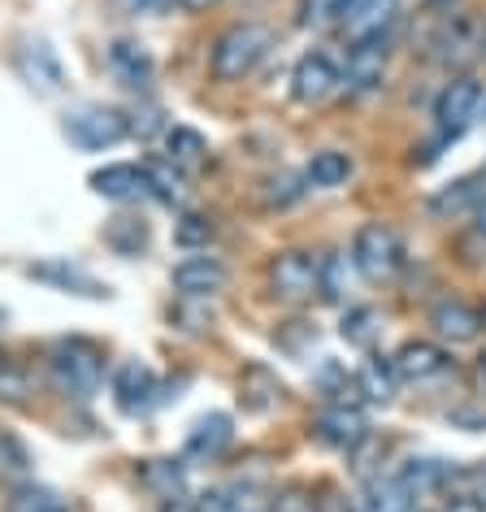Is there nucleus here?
Returning <instances> with one entry per match:
<instances>
[{
	"mask_svg": "<svg viewBox=\"0 0 486 512\" xmlns=\"http://www.w3.org/2000/svg\"><path fill=\"white\" fill-rule=\"evenodd\" d=\"M226 265L217 261V256H204V252H196V256H187V261H178L174 270H170V283H174V291L183 300H209V296H217V291L226 287Z\"/></svg>",
	"mask_w": 486,
	"mask_h": 512,
	"instance_id": "obj_11",
	"label": "nucleus"
},
{
	"mask_svg": "<svg viewBox=\"0 0 486 512\" xmlns=\"http://www.w3.org/2000/svg\"><path fill=\"white\" fill-rule=\"evenodd\" d=\"M0 473H14V478L27 473V452H22V443L9 439V434H0Z\"/></svg>",
	"mask_w": 486,
	"mask_h": 512,
	"instance_id": "obj_33",
	"label": "nucleus"
},
{
	"mask_svg": "<svg viewBox=\"0 0 486 512\" xmlns=\"http://www.w3.org/2000/svg\"><path fill=\"white\" fill-rule=\"evenodd\" d=\"M144 174H148V191L152 196H157L161 204H183L187 200V174L183 170H174L170 161H144Z\"/></svg>",
	"mask_w": 486,
	"mask_h": 512,
	"instance_id": "obj_27",
	"label": "nucleus"
},
{
	"mask_svg": "<svg viewBox=\"0 0 486 512\" xmlns=\"http://www.w3.org/2000/svg\"><path fill=\"white\" fill-rule=\"evenodd\" d=\"M443 512H486V499L482 495H469V491H456V495H447Z\"/></svg>",
	"mask_w": 486,
	"mask_h": 512,
	"instance_id": "obj_36",
	"label": "nucleus"
},
{
	"mask_svg": "<svg viewBox=\"0 0 486 512\" xmlns=\"http://www.w3.org/2000/svg\"><path fill=\"white\" fill-rule=\"evenodd\" d=\"M482 200V178L478 174H465L456 178V183H447L443 191H434L430 196V213L439 217H460V213H473Z\"/></svg>",
	"mask_w": 486,
	"mask_h": 512,
	"instance_id": "obj_21",
	"label": "nucleus"
},
{
	"mask_svg": "<svg viewBox=\"0 0 486 512\" xmlns=\"http://www.w3.org/2000/svg\"><path fill=\"white\" fill-rule=\"evenodd\" d=\"M482 53H486V22H482Z\"/></svg>",
	"mask_w": 486,
	"mask_h": 512,
	"instance_id": "obj_44",
	"label": "nucleus"
},
{
	"mask_svg": "<svg viewBox=\"0 0 486 512\" xmlns=\"http://www.w3.org/2000/svg\"><path fill=\"white\" fill-rule=\"evenodd\" d=\"M478 374H482V382H486V356H482V361H478Z\"/></svg>",
	"mask_w": 486,
	"mask_h": 512,
	"instance_id": "obj_43",
	"label": "nucleus"
},
{
	"mask_svg": "<svg viewBox=\"0 0 486 512\" xmlns=\"http://www.w3.org/2000/svg\"><path fill=\"white\" fill-rule=\"evenodd\" d=\"M348 261H352V256H343V252L317 256V296H322V300L339 304L343 296H348Z\"/></svg>",
	"mask_w": 486,
	"mask_h": 512,
	"instance_id": "obj_30",
	"label": "nucleus"
},
{
	"mask_svg": "<svg viewBox=\"0 0 486 512\" xmlns=\"http://www.w3.org/2000/svg\"><path fill=\"white\" fill-rule=\"evenodd\" d=\"M482 100H486L482 83L473 74H456V79L443 83V92L434 96V131H439V144H456L482 118Z\"/></svg>",
	"mask_w": 486,
	"mask_h": 512,
	"instance_id": "obj_4",
	"label": "nucleus"
},
{
	"mask_svg": "<svg viewBox=\"0 0 486 512\" xmlns=\"http://www.w3.org/2000/svg\"><path fill=\"white\" fill-rule=\"evenodd\" d=\"M265 287L274 300L304 304L317 296V256L304 248H283L265 261Z\"/></svg>",
	"mask_w": 486,
	"mask_h": 512,
	"instance_id": "obj_6",
	"label": "nucleus"
},
{
	"mask_svg": "<svg viewBox=\"0 0 486 512\" xmlns=\"http://www.w3.org/2000/svg\"><path fill=\"white\" fill-rule=\"evenodd\" d=\"M270 512H317V504L300 491V486H287V491H278V495H274Z\"/></svg>",
	"mask_w": 486,
	"mask_h": 512,
	"instance_id": "obj_34",
	"label": "nucleus"
},
{
	"mask_svg": "<svg viewBox=\"0 0 486 512\" xmlns=\"http://www.w3.org/2000/svg\"><path fill=\"white\" fill-rule=\"evenodd\" d=\"M387 79V44H352L348 48V70H343V87L348 96H369Z\"/></svg>",
	"mask_w": 486,
	"mask_h": 512,
	"instance_id": "obj_17",
	"label": "nucleus"
},
{
	"mask_svg": "<svg viewBox=\"0 0 486 512\" xmlns=\"http://www.w3.org/2000/svg\"><path fill=\"white\" fill-rule=\"evenodd\" d=\"M165 5H174V0H139V9H148V14H161Z\"/></svg>",
	"mask_w": 486,
	"mask_h": 512,
	"instance_id": "obj_40",
	"label": "nucleus"
},
{
	"mask_svg": "<svg viewBox=\"0 0 486 512\" xmlns=\"http://www.w3.org/2000/svg\"><path fill=\"white\" fill-rule=\"evenodd\" d=\"M235 512H270V508H261V504H252V499H239Z\"/></svg>",
	"mask_w": 486,
	"mask_h": 512,
	"instance_id": "obj_41",
	"label": "nucleus"
},
{
	"mask_svg": "<svg viewBox=\"0 0 486 512\" xmlns=\"http://www.w3.org/2000/svg\"><path fill=\"white\" fill-rule=\"evenodd\" d=\"M482 326H486V309H482Z\"/></svg>",
	"mask_w": 486,
	"mask_h": 512,
	"instance_id": "obj_45",
	"label": "nucleus"
},
{
	"mask_svg": "<svg viewBox=\"0 0 486 512\" xmlns=\"http://www.w3.org/2000/svg\"><path fill=\"white\" fill-rule=\"evenodd\" d=\"M395 382H400V374H395L391 356H369V361L356 369V387H361V395H365V400H374V404L391 400Z\"/></svg>",
	"mask_w": 486,
	"mask_h": 512,
	"instance_id": "obj_25",
	"label": "nucleus"
},
{
	"mask_svg": "<svg viewBox=\"0 0 486 512\" xmlns=\"http://www.w3.org/2000/svg\"><path fill=\"white\" fill-rule=\"evenodd\" d=\"M31 278H40V283H48L53 291H66V296H87V300H105L109 287L100 283V278H92L83 270V265L66 261V256H53V261H35L27 265Z\"/></svg>",
	"mask_w": 486,
	"mask_h": 512,
	"instance_id": "obj_13",
	"label": "nucleus"
},
{
	"mask_svg": "<svg viewBox=\"0 0 486 512\" xmlns=\"http://www.w3.org/2000/svg\"><path fill=\"white\" fill-rule=\"evenodd\" d=\"M430 48H434V61L460 66V61L473 57V48H482V27H473V22L460 14H443L439 31L430 35Z\"/></svg>",
	"mask_w": 486,
	"mask_h": 512,
	"instance_id": "obj_16",
	"label": "nucleus"
},
{
	"mask_svg": "<svg viewBox=\"0 0 486 512\" xmlns=\"http://www.w3.org/2000/svg\"><path fill=\"white\" fill-rule=\"evenodd\" d=\"M296 22L304 31H330L339 27V0H300Z\"/></svg>",
	"mask_w": 486,
	"mask_h": 512,
	"instance_id": "obj_31",
	"label": "nucleus"
},
{
	"mask_svg": "<svg viewBox=\"0 0 486 512\" xmlns=\"http://www.w3.org/2000/svg\"><path fill=\"white\" fill-rule=\"evenodd\" d=\"M413 508V495L404 491L400 478H374L365 482L361 499L352 504V512H408Z\"/></svg>",
	"mask_w": 486,
	"mask_h": 512,
	"instance_id": "obj_22",
	"label": "nucleus"
},
{
	"mask_svg": "<svg viewBox=\"0 0 486 512\" xmlns=\"http://www.w3.org/2000/svg\"><path fill=\"white\" fill-rule=\"evenodd\" d=\"M157 395H161V382L144 361H122L113 369V404H118L126 417L148 413V408L157 404Z\"/></svg>",
	"mask_w": 486,
	"mask_h": 512,
	"instance_id": "obj_9",
	"label": "nucleus"
},
{
	"mask_svg": "<svg viewBox=\"0 0 486 512\" xmlns=\"http://www.w3.org/2000/svg\"><path fill=\"white\" fill-rule=\"evenodd\" d=\"M478 178H482V196H486V165H482V170H478Z\"/></svg>",
	"mask_w": 486,
	"mask_h": 512,
	"instance_id": "obj_42",
	"label": "nucleus"
},
{
	"mask_svg": "<svg viewBox=\"0 0 486 512\" xmlns=\"http://www.w3.org/2000/svg\"><path fill=\"white\" fill-rule=\"evenodd\" d=\"M339 87H343V70L322 48H309V53L296 61V70H291V96H296L300 105H322Z\"/></svg>",
	"mask_w": 486,
	"mask_h": 512,
	"instance_id": "obj_7",
	"label": "nucleus"
},
{
	"mask_svg": "<svg viewBox=\"0 0 486 512\" xmlns=\"http://www.w3.org/2000/svg\"><path fill=\"white\" fill-rule=\"evenodd\" d=\"M313 434L317 443L326 447H339V452H356L365 439H369V421L361 417L356 404H326L313 421Z\"/></svg>",
	"mask_w": 486,
	"mask_h": 512,
	"instance_id": "obj_10",
	"label": "nucleus"
},
{
	"mask_svg": "<svg viewBox=\"0 0 486 512\" xmlns=\"http://www.w3.org/2000/svg\"><path fill=\"white\" fill-rule=\"evenodd\" d=\"M109 70L118 74V83L131 87V92H148L152 87V57H148V48L135 40H113Z\"/></svg>",
	"mask_w": 486,
	"mask_h": 512,
	"instance_id": "obj_18",
	"label": "nucleus"
},
{
	"mask_svg": "<svg viewBox=\"0 0 486 512\" xmlns=\"http://www.w3.org/2000/svg\"><path fill=\"white\" fill-rule=\"evenodd\" d=\"M87 183H92L96 196H105L113 204H135V200L152 196L144 165H135V161H113V165H105V170H96Z\"/></svg>",
	"mask_w": 486,
	"mask_h": 512,
	"instance_id": "obj_15",
	"label": "nucleus"
},
{
	"mask_svg": "<svg viewBox=\"0 0 486 512\" xmlns=\"http://www.w3.org/2000/svg\"><path fill=\"white\" fill-rule=\"evenodd\" d=\"M352 178V157L348 152H339V148H322V152H313L309 165H304V183L309 187H343Z\"/></svg>",
	"mask_w": 486,
	"mask_h": 512,
	"instance_id": "obj_23",
	"label": "nucleus"
},
{
	"mask_svg": "<svg viewBox=\"0 0 486 512\" xmlns=\"http://www.w3.org/2000/svg\"><path fill=\"white\" fill-rule=\"evenodd\" d=\"M395 22H400V0H361L356 14L343 22L348 48L352 44H387Z\"/></svg>",
	"mask_w": 486,
	"mask_h": 512,
	"instance_id": "obj_14",
	"label": "nucleus"
},
{
	"mask_svg": "<svg viewBox=\"0 0 486 512\" xmlns=\"http://www.w3.org/2000/svg\"><path fill=\"white\" fill-rule=\"evenodd\" d=\"M178 9H187V14H204V9H213L217 0H174Z\"/></svg>",
	"mask_w": 486,
	"mask_h": 512,
	"instance_id": "obj_37",
	"label": "nucleus"
},
{
	"mask_svg": "<svg viewBox=\"0 0 486 512\" xmlns=\"http://www.w3.org/2000/svg\"><path fill=\"white\" fill-rule=\"evenodd\" d=\"M274 40L278 35L265 22H230L209 44V74L217 83H243L274 53Z\"/></svg>",
	"mask_w": 486,
	"mask_h": 512,
	"instance_id": "obj_1",
	"label": "nucleus"
},
{
	"mask_svg": "<svg viewBox=\"0 0 486 512\" xmlns=\"http://www.w3.org/2000/svg\"><path fill=\"white\" fill-rule=\"evenodd\" d=\"M426 326L434 330V339L439 343H452V348H460V343H473L482 335V309H473V304H465L460 296H443L430 304L426 313Z\"/></svg>",
	"mask_w": 486,
	"mask_h": 512,
	"instance_id": "obj_8",
	"label": "nucleus"
},
{
	"mask_svg": "<svg viewBox=\"0 0 486 512\" xmlns=\"http://www.w3.org/2000/svg\"><path fill=\"white\" fill-rule=\"evenodd\" d=\"M144 486H152L157 499H174V495H187V478H183V460H144L139 469Z\"/></svg>",
	"mask_w": 486,
	"mask_h": 512,
	"instance_id": "obj_28",
	"label": "nucleus"
},
{
	"mask_svg": "<svg viewBox=\"0 0 486 512\" xmlns=\"http://www.w3.org/2000/svg\"><path fill=\"white\" fill-rule=\"evenodd\" d=\"M48 378L61 395H74V400H92L105 387V352L87 339H61L48 348Z\"/></svg>",
	"mask_w": 486,
	"mask_h": 512,
	"instance_id": "obj_2",
	"label": "nucleus"
},
{
	"mask_svg": "<svg viewBox=\"0 0 486 512\" xmlns=\"http://www.w3.org/2000/svg\"><path fill=\"white\" fill-rule=\"evenodd\" d=\"M165 161L191 178L209 161V139H204L196 126H170V131H165Z\"/></svg>",
	"mask_w": 486,
	"mask_h": 512,
	"instance_id": "obj_19",
	"label": "nucleus"
},
{
	"mask_svg": "<svg viewBox=\"0 0 486 512\" xmlns=\"http://www.w3.org/2000/svg\"><path fill=\"white\" fill-rule=\"evenodd\" d=\"M31 395H35L31 369L22 365L14 352L0 348V404H27Z\"/></svg>",
	"mask_w": 486,
	"mask_h": 512,
	"instance_id": "obj_26",
	"label": "nucleus"
},
{
	"mask_svg": "<svg viewBox=\"0 0 486 512\" xmlns=\"http://www.w3.org/2000/svg\"><path fill=\"white\" fill-rule=\"evenodd\" d=\"M391 365L404 382H434V378L452 374V352L430 339H408V343H400V352L391 356Z\"/></svg>",
	"mask_w": 486,
	"mask_h": 512,
	"instance_id": "obj_12",
	"label": "nucleus"
},
{
	"mask_svg": "<svg viewBox=\"0 0 486 512\" xmlns=\"http://www.w3.org/2000/svg\"><path fill=\"white\" fill-rule=\"evenodd\" d=\"M235 491H226V486H213V491H204L196 499V512H235Z\"/></svg>",
	"mask_w": 486,
	"mask_h": 512,
	"instance_id": "obj_35",
	"label": "nucleus"
},
{
	"mask_svg": "<svg viewBox=\"0 0 486 512\" xmlns=\"http://www.w3.org/2000/svg\"><path fill=\"white\" fill-rule=\"evenodd\" d=\"M473 222H478V235H486V196L478 200V209H473Z\"/></svg>",
	"mask_w": 486,
	"mask_h": 512,
	"instance_id": "obj_39",
	"label": "nucleus"
},
{
	"mask_svg": "<svg viewBox=\"0 0 486 512\" xmlns=\"http://www.w3.org/2000/svg\"><path fill=\"white\" fill-rule=\"evenodd\" d=\"M426 5L434 9V14H452V9L460 5V0H426Z\"/></svg>",
	"mask_w": 486,
	"mask_h": 512,
	"instance_id": "obj_38",
	"label": "nucleus"
},
{
	"mask_svg": "<svg viewBox=\"0 0 486 512\" xmlns=\"http://www.w3.org/2000/svg\"><path fill=\"white\" fill-rule=\"evenodd\" d=\"M0 512H70V508H66V499H61L57 491H48V486L22 478V482L9 486Z\"/></svg>",
	"mask_w": 486,
	"mask_h": 512,
	"instance_id": "obj_24",
	"label": "nucleus"
},
{
	"mask_svg": "<svg viewBox=\"0 0 486 512\" xmlns=\"http://www.w3.org/2000/svg\"><path fill=\"white\" fill-rule=\"evenodd\" d=\"M174 239L183 243V248H209V239H213V222L204 213H183L178 217V226H174Z\"/></svg>",
	"mask_w": 486,
	"mask_h": 512,
	"instance_id": "obj_32",
	"label": "nucleus"
},
{
	"mask_svg": "<svg viewBox=\"0 0 486 512\" xmlns=\"http://www.w3.org/2000/svg\"><path fill=\"white\" fill-rule=\"evenodd\" d=\"M408 512H421V508H408Z\"/></svg>",
	"mask_w": 486,
	"mask_h": 512,
	"instance_id": "obj_46",
	"label": "nucleus"
},
{
	"mask_svg": "<svg viewBox=\"0 0 486 512\" xmlns=\"http://www.w3.org/2000/svg\"><path fill=\"white\" fill-rule=\"evenodd\" d=\"M230 439H235V430H230V417L226 413H209V417H200L196 426H191V434H187V456L191 460H213V456L226 452Z\"/></svg>",
	"mask_w": 486,
	"mask_h": 512,
	"instance_id": "obj_20",
	"label": "nucleus"
},
{
	"mask_svg": "<svg viewBox=\"0 0 486 512\" xmlns=\"http://www.w3.org/2000/svg\"><path fill=\"white\" fill-rule=\"evenodd\" d=\"M404 261H408V252H404V239L395 226L365 222L352 235V265L365 283H391V278L404 270Z\"/></svg>",
	"mask_w": 486,
	"mask_h": 512,
	"instance_id": "obj_3",
	"label": "nucleus"
},
{
	"mask_svg": "<svg viewBox=\"0 0 486 512\" xmlns=\"http://www.w3.org/2000/svg\"><path fill=\"white\" fill-rule=\"evenodd\" d=\"M339 335L348 339L352 348L369 352V348L378 343V335H382V317H378V309H369V304H356V309H348V313H343Z\"/></svg>",
	"mask_w": 486,
	"mask_h": 512,
	"instance_id": "obj_29",
	"label": "nucleus"
},
{
	"mask_svg": "<svg viewBox=\"0 0 486 512\" xmlns=\"http://www.w3.org/2000/svg\"><path fill=\"white\" fill-rule=\"evenodd\" d=\"M61 131H66V139L74 148L105 152V148L122 144V139L131 135V118H126L122 109H113V105H79V109L66 113Z\"/></svg>",
	"mask_w": 486,
	"mask_h": 512,
	"instance_id": "obj_5",
	"label": "nucleus"
}]
</instances>
